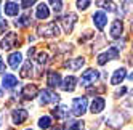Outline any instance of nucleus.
<instances>
[{
  "mask_svg": "<svg viewBox=\"0 0 133 130\" xmlns=\"http://www.w3.org/2000/svg\"><path fill=\"white\" fill-rule=\"evenodd\" d=\"M37 34L40 37H46V39H51V37H58L61 34L59 31V26L56 23H46V24H42L39 26V29H37Z\"/></svg>",
  "mask_w": 133,
  "mask_h": 130,
  "instance_id": "nucleus-1",
  "label": "nucleus"
},
{
  "mask_svg": "<svg viewBox=\"0 0 133 130\" xmlns=\"http://www.w3.org/2000/svg\"><path fill=\"white\" fill-rule=\"evenodd\" d=\"M87 108H88V100H87V96H75L72 100V108H71V111H72L74 116H77V117L83 116L85 113H87Z\"/></svg>",
  "mask_w": 133,
  "mask_h": 130,
  "instance_id": "nucleus-2",
  "label": "nucleus"
},
{
  "mask_svg": "<svg viewBox=\"0 0 133 130\" xmlns=\"http://www.w3.org/2000/svg\"><path fill=\"white\" fill-rule=\"evenodd\" d=\"M119 50H120L119 47H109L106 51H103V53H99V55H98L96 63L99 64V66H104L106 63L117 60V58H119Z\"/></svg>",
  "mask_w": 133,
  "mask_h": 130,
  "instance_id": "nucleus-3",
  "label": "nucleus"
},
{
  "mask_svg": "<svg viewBox=\"0 0 133 130\" xmlns=\"http://www.w3.org/2000/svg\"><path fill=\"white\" fill-rule=\"evenodd\" d=\"M39 96H40V105H51V103H58L61 100V96L58 93H55L53 90H48V88H43V90H39Z\"/></svg>",
  "mask_w": 133,
  "mask_h": 130,
  "instance_id": "nucleus-4",
  "label": "nucleus"
},
{
  "mask_svg": "<svg viewBox=\"0 0 133 130\" xmlns=\"http://www.w3.org/2000/svg\"><path fill=\"white\" fill-rule=\"evenodd\" d=\"M125 116H123L122 111H114V113H111V116L106 119V125L111 127V128H120L123 125V122H125Z\"/></svg>",
  "mask_w": 133,
  "mask_h": 130,
  "instance_id": "nucleus-5",
  "label": "nucleus"
},
{
  "mask_svg": "<svg viewBox=\"0 0 133 130\" xmlns=\"http://www.w3.org/2000/svg\"><path fill=\"white\" fill-rule=\"evenodd\" d=\"M99 79V72L96 69H87L85 72H82V76H80V85L82 87H90L91 83H95Z\"/></svg>",
  "mask_w": 133,
  "mask_h": 130,
  "instance_id": "nucleus-6",
  "label": "nucleus"
},
{
  "mask_svg": "<svg viewBox=\"0 0 133 130\" xmlns=\"http://www.w3.org/2000/svg\"><path fill=\"white\" fill-rule=\"evenodd\" d=\"M77 20H79L77 15L72 13V11L66 13V15L61 18V24H63V29H64L66 34H71V32H72V29H74L75 23H77Z\"/></svg>",
  "mask_w": 133,
  "mask_h": 130,
  "instance_id": "nucleus-7",
  "label": "nucleus"
},
{
  "mask_svg": "<svg viewBox=\"0 0 133 130\" xmlns=\"http://www.w3.org/2000/svg\"><path fill=\"white\" fill-rule=\"evenodd\" d=\"M91 20H93V26L96 27L98 31H103L104 27H106V24H108V15L104 11H101V10H98V11L93 13Z\"/></svg>",
  "mask_w": 133,
  "mask_h": 130,
  "instance_id": "nucleus-8",
  "label": "nucleus"
},
{
  "mask_svg": "<svg viewBox=\"0 0 133 130\" xmlns=\"http://www.w3.org/2000/svg\"><path fill=\"white\" fill-rule=\"evenodd\" d=\"M27 117H29V113H27L26 109H23V108H16V109L11 111V122L15 125L24 124L26 120H27Z\"/></svg>",
  "mask_w": 133,
  "mask_h": 130,
  "instance_id": "nucleus-9",
  "label": "nucleus"
},
{
  "mask_svg": "<svg viewBox=\"0 0 133 130\" xmlns=\"http://www.w3.org/2000/svg\"><path fill=\"white\" fill-rule=\"evenodd\" d=\"M37 95H39V87H37L35 83H27V85H24L23 90H21V98L26 100V101L34 100Z\"/></svg>",
  "mask_w": 133,
  "mask_h": 130,
  "instance_id": "nucleus-10",
  "label": "nucleus"
},
{
  "mask_svg": "<svg viewBox=\"0 0 133 130\" xmlns=\"http://www.w3.org/2000/svg\"><path fill=\"white\" fill-rule=\"evenodd\" d=\"M18 43V34L15 32H6L5 37L2 39V43H0V47H2V50H11L16 47Z\"/></svg>",
  "mask_w": 133,
  "mask_h": 130,
  "instance_id": "nucleus-11",
  "label": "nucleus"
},
{
  "mask_svg": "<svg viewBox=\"0 0 133 130\" xmlns=\"http://www.w3.org/2000/svg\"><path fill=\"white\" fill-rule=\"evenodd\" d=\"M106 108V100L103 96H95L90 103V113L91 114H101Z\"/></svg>",
  "mask_w": 133,
  "mask_h": 130,
  "instance_id": "nucleus-12",
  "label": "nucleus"
},
{
  "mask_svg": "<svg viewBox=\"0 0 133 130\" xmlns=\"http://www.w3.org/2000/svg\"><path fill=\"white\" fill-rule=\"evenodd\" d=\"M123 34V21L122 20H114L111 23V27H109V35L112 37V39H120Z\"/></svg>",
  "mask_w": 133,
  "mask_h": 130,
  "instance_id": "nucleus-13",
  "label": "nucleus"
},
{
  "mask_svg": "<svg viewBox=\"0 0 133 130\" xmlns=\"http://www.w3.org/2000/svg\"><path fill=\"white\" fill-rule=\"evenodd\" d=\"M85 63H87V60L83 56H77V58H72L69 61H64V68L69 71H79L85 66Z\"/></svg>",
  "mask_w": 133,
  "mask_h": 130,
  "instance_id": "nucleus-14",
  "label": "nucleus"
},
{
  "mask_svg": "<svg viewBox=\"0 0 133 130\" xmlns=\"http://www.w3.org/2000/svg\"><path fill=\"white\" fill-rule=\"evenodd\" d=\"M16 85H18V77L15 76V74L8 72V74H5V76L2 77V87L5 90H13Z\"/></svg>",
  "mask_w": 133,
  "mask_h": 130,
  "instance_id": "nucleus-15",
  "label": "nucleus"
},
{
  "mask_svg": "<svg viewBox=\"0 0 133 130\" xmlns=\"http://www.w3.org/2000/svg\"><path fill=\"white\" fill-rule=\"evenodd\" d=\"M125 77H127V69L125 68H119V69L114 71L112 77H111V83H112L114 87H119L120 83L125 80Z\"/></svg>",
  "mask_w": 133,
  "mask_h": 130,
  "instance_id": "nucleus-16",
  "label": "nucleus"
},
{
  "mask_svg": "<svg viewBox=\"0 0 133 130\" xmlns=\"http://www.w3.org/2000/svg\"><path fill=\"white\" fill-rule=\"evenodd\" d=\"M48 16H50V8H48V3H39L35 8V18L39 21H45V20H48Z\"/></svg>",
  "mask_w": 133,
  "mask_h": 130,
  "instance_id": "nucleus-17",
  "label": "nucleus"
},
{
  "mask_svg": "<svg viewBox=\"0 0 133 130\" xmlns=\"http://www.w3.org/2000/svg\"><path fill=\"white\" fill-rule=\"evenodd\" d=\"M61 74L56 72V71H50L48 76H46V85H48L50 88H56L61 85Z\"/></svg>",
  "mask_w": 133,
  "mask_h": 130,
  "instance_id": "nucleus-18",
  "label": "nucleus"
},
{
  "mask_svg": "<svg viewBox=\"0 0 133 130\" xmlns=\"http://www.w3.org/2000/svg\"><path fill=\"white\" fill-rule=\"evenodd\" d=\"M23 63V53L21 51H13L8 55V66L11 69H18Z\"/></svg>",
  "mask_w": 133,
  "mask_h": 130,
  "instance_id": "nucleus-19",
  "label": "nucleus"
},
{
  "mask_svg": "<svg viewBox=\"0 0 133 130\" xmlns=\"http://www.w3.org/2000/svg\"><path fill=\"white\" fill-rule=\"evenodd\" d=\"M19 10H21V6L18 2H5L3 3V13L6 16H18Z\"/></svg>",
  "mask_w": 133,
  "mask_h": 130,
  "instance_id": "nucleus-20",
  "label": "nucleus"
},
{
  "mask_svg": "<svg viewBox=\"0 0 133 130\" xmlns=\"http://www.w3.org/2000/svg\"><path fill=\"white\" fill-rule=\"evenodd\" d=\"M75 83H77V79H75L74 76H68L64 80H61L59 87H61L63 92H69V93H71V92L75 90Z\"/></svg>",
  "mask_w": 133,
  "mask_h": 130,
  "instance_id": "nucleus-21",
  "label": "nucleus"
},
{
  "mask_svg": "<svg viewBox=\"0 0 133 130\" xmlns=\"http://www.w3.org/2000/svg\"><path fill=\"white\" fill-rule=\"evenodd\" d=\"M69 114H71V111H69V108L66 105H59V106H56L53 109V116L56 119H68Z\"/></svg>",
  "mask_w": 133,
  "mask_h": 130,
  "instance_id": "nucleus-22",
  "label": "nucleus"
},
{
  "mask_svg": "<svg viewBox=\"0 0 133 130\" xmlns=\"http://www.w3.org/2000/svg\"><path fill=\"white\" fill-rule=\"evenodd\" d=\"M37 124H39V128L48 130V128H51V125H53V119H51V116H42Z\"/></svg>",
  "mask_w": 133,
  "mask_h": 130,
  "instance_id": "nucleus-23",
  "label": "nucleus"
},
{
  "mask_svg": "<svg viewBox=\"0 0 133 130\" xmlns=\"http://www.w3.org/2000/svg\"><path fill=\"white\" fill-rule=\"evenodd\" d=\"M31 24V16L29 15H23V16H18V20L15 21L16 27H26Z\"/></svg>",
  "mask_w": 133,
  "mask_h": 130,
  "instance_id": "nucleus-24",
  "label": "nucleus"
},
{
  "mask_svg": "<svg viewBox=\"0 0 133 130\" xmlns=\"http://www.w3.org/2000/svg\"><path fill=\"white\" fill-rule=\"evenodd\" d=\"M85 128V122L83 120H71L66 125V130H83Z\"/></svg>",
  "mask_w": 133,
  "mask_h": 130,
  "instance_id": "nucleus-25",
  "label": "nucleus"
},
{
  "mask_svg": "<svg viewBox=\"0 0 133 130\" xmlns=\"http://www.w3.org/2000/svg\"><path fill=\"white\" fill-rule=\"evenodd\" d=\"M31 76H32V63L31 61H26L24 66L21 68V77L27 79V77H31Z\"/></svg>",
  "mask_w": 133,
  "mask_h": 130,
  "instance_id": "nucleus-26",
  "label": "nucleus"
},
{
  "mask_svg": "<svg viewBox=\"0 0 133 130\" xmlns=\"http://www.w3.org/2000/svg\"><path fill=\"white\" fill-rule=\"evenodd\" d=\"M48 51H40V53H37V56H34V60H37V63L39 64H46L48 63Z\"/></svg>",
  "mask_w": 133,
  "mask_h": 130,
  "instance_id": "nucleus-27",
  "label": "nucleus"
},
{
  "mask_svg": "<svg viewBox=\"0 0 133 130\" xmlns=\"http://www.w3.org/2000/svg\"><path fill=\"white\" fill-rule=\"evenodd\" d=\"M98 5H99V6H104V10L109 11V13H111V11H116V8H114V3H112V2H108V3H106V2H98Z\"/></svg>",
  "mask_w": 133,
  "mask_h": 130,
  "instance_id": "nucleus-28",
  "label": "nucleus"
},
{
  "mask_svg": "<svg viewBox=\"0 0 133 130\" xmlns=\"http://www.w3.org/2000/svg\"><path fill=\"white\" fill-rule=\"evenodd\" d=\"M51 3V6H53V11L56 13V15H58V13H61V10H63V2H59V0H58V2H50Z\"/></svg>",
  "mask_w": 133,
  "mask_h": 130,
  "instance_id": "nucleus-29",
  "label": "nucleus"
},
{
  "mask_svg": "<svg viewBox=\"0 0 133 130\" xmlns=\"http://www.w3.org/2000/svg\"><path fill=\"white\" fill-rule=\"evenodd\" d=\"M127 92H128V88H127V87H123V85H122L120 88H117L116 92H114V96H116V98H119V96H120V98H122L123 95H125V93H127Z\"/></svg>",
  "mask_w": 133,
  "mask_h": 130,
  "instance_id": "nucleus-30",
  "label": "nucleus"
},
{
  "mask_svg": "<svg viewBox=\"0 0 133 130\" xmlns=\"http://www.w3.org/2000/svg\"><path fill=\"white\" fill-rule=\"evenodd\" d=\"M75 5H77V8H79L80 11H85V10H87V8L91 5V2H77Z\"/></svg>",
  "mask_w": 133,
  "mask_h": 130,
  "instance_id": "nucleus-31",
  "label": "nucleus"
},
{
  "mask_svg": "<svg viewBox=\"0 0 133 130\" xmlns=\"http://www.w3.org/2000/svg\"><path fill=\"white\" fill-rule=\"evenodd\" d=\"M5 29H6V21H2V20H0V35L5 32Z\"/></svg>",
  "mask_w": 133,
  "mask_h": 130,
  "instance_id": "nucleus-32",
  "label": "nucleus"
},
{
  "mask_svg": "<svg viewBox=\"0 0 133 130\" xmlns=\"http://www.w3.org/2000/svg\"><path fill=\"white\" fill-rule=\"evenodd\" d=\"M35 2H32V0H31V2H21L19 3V6H23V8H27V6H32Z\"/></svg>",
  "mask_w": 133,
  "mask_h": 130,
  "instance_id": "nucleus-33",
  "label": "nucleus"
},
{
  "mask_svg": "<svg viewBox=\"0 0 133 130\" xmlns=\"http://www.w3.org/2000/svg\"><path fill=\"white\" fill-rule=\"evenodd\" d=\"M51 130H66V125H63V124H58L56 127H51Z\"/></svg>",
  "mask_w": 133,
  "mask_h": 130,
  "instance_id": "nucleus-34",
  "label": "nucleus"
},
{
  "mask_svg": "<svg viewBox=\"0 0 133 130\" xmlns=\"http://www.w3.org/2000/svg\"><path fill=\"white\" fill-rule=\"evenodd\" d=\"M5 71V63H3V60H2V56H0V74H2Z\"/></svg>",
  "mask_w": 133,
  "mask_h": 130,
  "instance_id": "nucleus-35",
  "label": "nucleus"
},
{
  "mask_svg": "<svg viewBox=\"0 0 133 130\" xmlns=\"http://www.w3.org/2000/svg\"><path fill=\"white\" fill-rule=\"evenodd\" d=\"M3 120H5V113H3V111H0V125L3 124Z\"/></svg>",
  "mask_w": 133,
  "mask_h": 130,
  "instance_id": "nucleus-36",
  "label": "nucleus"
},
{
  "mask_svg": "<svg viewBox=\"0 0 133 130\" xmlns=\"http://www.w3.org/2000/svg\"><path fill=\"white\" fill-rule=\"evenodd\" d=\"M3 95V92H2V88H0V96H2Z\"/></svg>",
  "mask_w": 133,
  "mask_h": 130,
  "instance_id": "nucleus-37",
  "label": "nucleus"
},
{
  "mask_svg": "<svg viewBox=\"0 0 133 130\" xmlns=\"http://www.w3.org/2000/svg\"><path fill=\"white\" fill-rule=\"evenodd\" d=\"M26 130H34V128H26Z\"/></svg>",
  "mask_w": 133,
  "mask_h": 130,
  "instance_id": "nucleus-38",
  "label": "nucleus"
},
{
  "mask_svg": "<svg viewBox=\"0 0 133 130\" xmlns=\"http://www.w3.org/2000/svg\"><path fill=\"white\" fill-rule=\"evenodd\" d=\"M6 130H15V128H6Z\"/></svg>",
  "mask_w": 133,
  "mask_h": 130,
  "instance_id": "nucleus-39",
  "label": "nucleus"
}]
</instances>
